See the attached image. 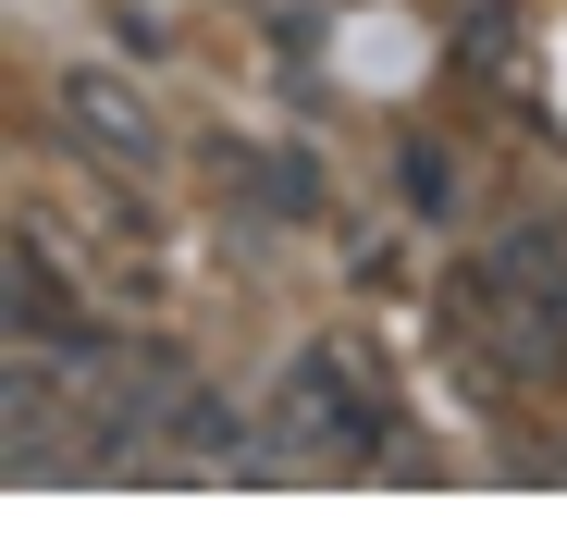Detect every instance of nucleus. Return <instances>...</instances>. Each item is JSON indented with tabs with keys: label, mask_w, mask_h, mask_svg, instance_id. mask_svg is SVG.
Wrapping results in <instances>:
<instances>
[{
	"label": "nucleus",
	"mask_w": 567,
	"mask_h": 555,
	"mask_svg": "<svg viewBox=\"0 0 567 555\" xmlns=\"http://www.w3.org/2000/svg\"><path fill=\"white\" fill-rule=\"evenodd\" d=\"M408 198H420V210H444V198H456V173H444V148H408Z\"/></svg>",
	"instance_id": "20e7f679"
},
{
	"label": "nucleus",
	"mask_w": 567,
	"mask_h": 555,
	"mask_svg": "<svg viewBox=\"0 0 567 555\" xmlns=\"http://www.w3.org/2000/svg\"><path fill=\"white\" fill-rule=\"evenodd\" d=\"M13 333L25 346H50V358H86L100 333L74 321V297H62V271H50V247L38 235H13Z\"/></svg>",
	"instance_id": "f03ea898"
},
{
	"label": "nucleus",
	"mask_w": 567,
	"mask_h": 555,
	"mask_svg": "<svg viewBox=\"0 0 567 555\" xmlns=\"http://www.w3.org/2000/svg\"><path fill=\"white\" fill-rule=\"evenodd\" d=\"M62 124H86V148H112V161H161V124H148V100H124V86H100V74H74L62 86Z\"/></svg>",
	"instance_id": "7ed1b4c3"
},
{
	"label": "nucleus",
	"mask_w": 567,
	"mask_h": 555,
	"mask_svg": "<svg viewBox=\"0 0 567 555\" xmlns=\"http://www.w3.org/2000/svg\"><path fill=\"white\" fill-rule=\"evenodd\" d=\"M284 408L309 420V444H346L358 470H370V456H383V408H370V383H358V370H346L333 346H309L297 370H284Z\"/></svg>",
	"instance_id": "f257e3e1"
}]
</instances>
